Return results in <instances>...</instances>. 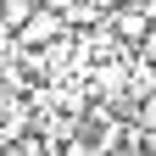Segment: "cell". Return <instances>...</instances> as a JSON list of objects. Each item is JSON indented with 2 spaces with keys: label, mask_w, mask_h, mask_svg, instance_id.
<instances>
[{
  "label": "cell",
  "mask_w": 156,
  "mask_h": 156,
  "mask_svg": "<svg viewBox=\"0 0 156 156\" xmlns=\"http://www.w3.org/2000/svg\"><path fill=\"white\" fill-rule=\"evenodd\" d=\"M56 34H62V17H56L50 6H34V11H28V23L17 28V39H23L28 50H39V45H50Z\"/></svg>",
  "instance_id": "obj_1"
},
{
  "label": "cell",
  "mask_w": 156,
  "mask_h": 156,
  "mask_svg": "<svg viewBox=\"0 0 156 156\" xmlns=\"http://www.w3.org/2000/svg\"><path fill=\"white\" fill-rule=\"evenodd\" d=\"M140 50H145V62H156V23L140 34Z\"/></svg>",
  "instance_id": "obj_4"
},
{
  "label": "cell",
  "mask_w": 156,
  "mask_h": 156,
  "mask_svg": "<svg viewBox=\"0 0 156 156\" xmlns=\"http://www.w3.org/2000/svg\"><path fill=\"white\" fill-rule=\"evenodd\" d=\"M34 6H39V0H0V23L17 34V28L28 23V11H34Z\"/></svg>",
  "instance_id": "obj_2"
},
{
  "label": "cell",
  "mask_w": 156,
  "mask_h": 156,
  "mask_svg": "<svg viewBox=\"0 0 156 156\" xmlns=\"http://www.w3.org/2000/svg\"><path fill=\"white\" fill-rule=\"evenodd\" d=\"M151 28V17L145 11H123V17H117V34H123V39H134V45H140V34Z\"/></svg>",
  "instance_id": "obj_3"
}]
</instances>
